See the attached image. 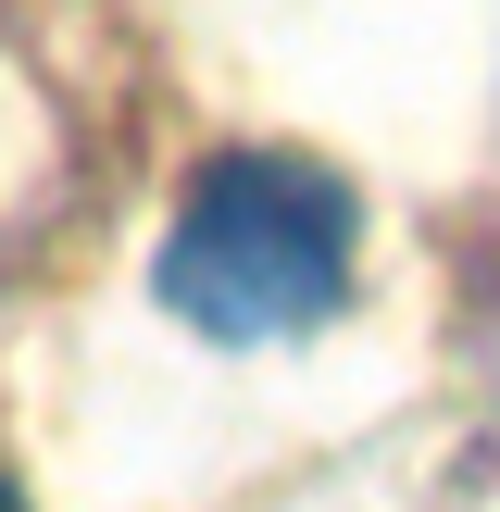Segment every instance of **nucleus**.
Listing matches in <instances>:
<instances>
[{
  "mask_svg": "<svg viewBox=\"0 0 500 512\" xmlns=\"http://www.w3.org/2000/svg\"><path fill=\"white\" fill-rule=\"evenodd\" d=\"M350 250H363V213L313 150H213L163 225L150 288L188 338L275 350V338H313L350 300Z\"/></svg>",
  "mask_w": 500,
  "mask_h": 512,
  "instance_id": "f257e3e1",
  "label": "nucleus"
},
{
  "mask_svg": "<svg viewBox=\"0 0 500 512\" xmlns=\"http://www.w3.org/2000/svg\"><path fill=\"white\" fill-rule=\"evenodd\" d=\"M0 512H25V500H13V488H0Z\"/></svg>",
  "mask_w": 500,
  "mask_h": 512,
  "instance_id": "f03ea898",
  "label": "nucleus"
}]
</instances>
